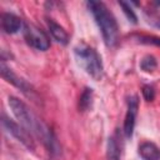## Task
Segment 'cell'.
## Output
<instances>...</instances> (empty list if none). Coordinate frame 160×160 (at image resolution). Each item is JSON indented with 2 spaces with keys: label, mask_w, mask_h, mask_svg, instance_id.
Masks as SVG:
<instances>
[{
  "label": "cell",
  "mask_w": 160,
  "mask_h": 160,
  "mask_svg": "<svg viewBox=\"0 0 160 160\" xmlns=\"http://www.w3.org/2000/svg\"><path fill=\"white\" fill-rule=\"evenodd\" d=\"M8 104L14 114V116L19 120L20 125L24 126L31 135L38 136L42 144L46 146V149L51 154H58L60 151V146L58 144V140L51 131L49 126H46L29 108L25 102H22L20 99L15 96H9Z\"/></svg>",
  "instance_id": "1"
},
{
  "label": "cell",
  "mask_w": 160,
  "mask_h": 160,
  "mask_svg": "<svg viewBox=\"0 0 160 160\" xmlns=\"http://www.w3.org/2000/svg\"><path fill=\"white\" fill-rule=\"evenodd\" d=\"M86 5L100 29L105 44L108 46H114L119 40V26L115 16L101 1L90 0L86 2Z\"/></svg>",
  "instance_id": "2"
},
{
  "label": "cell",
  "mask_w": 160,
  "mask_h": 160,
  "mask_svg": "<svg viewBox=\"0 0 160 160\" xmlns=\"http://www.w3.org/2000/svg\"><path fill=\"white\" fill-rule=\"evenodd\" d=\"M78 64L94 80H100L104 74V66L100 55L88 45H79L74 49Z\"/></svg>",
  "instance_id": "3"
},
{
  "label": "cell",
  "mask_w": 160,
  "mask_h": 160,
  "mask_svg": "<svg viewBox=\"0 0 160 160\" xmlns=\"http://www.w3.org/2000/svg\"><path fill=\"white\" fill-rule=\"evenodd\" d=\"M1 124H2L4 130H5L9 135H11L12 138H15L19 142H21L25 148H28L29 150H34V149H35V145H34L31 134H30L24 126H21L20 124L15 122V121L11 120V119H9L5 114H2Z\"/></svg>",
  "instance_id": "4"
},
{
  "label": "cell",
  "mask_w": 160,
  "mask_h": 160,
  "mask_svg": "<svg viewBox=\"0 0 160 160\" xmlns=\"http://www.w3.org/2000/svg\"><path fill=\"white\" fill-rule=\"evenodd\" d=\"M24 38H25V41L28 42V45L36 50L45 51L50 48V40H49L48 35L41 29H39L38 26H35L32 24L24 25Z\"/></svg>",
  "instance_id": "5"
},
{
  "label": "cell",
  "mask_w": 160,
  "mask_h": 160,
  "mask_svg": "<svg viewBox=\"0 0 160 160\" xmlns=\"http://www.w3.org/2000/svg\"><path fill=\"white\" fill-rule=\"evenodd\" d=\"M0 69H1V75H2V78H4L8 82L12 84L15 88H18L19 90H21V91H22L25 95H28L29 98H34L35 90L32 89V86H31L26 80H24L22 78L18 76L9 66H6V64H5L4 61H1Z\"/></svg>",
  "instance_id": "6"
},
{
  "label": "cell",
  "mask_w": 160,
  "mask_h": 160,
  "mask_svg": "<svg viewBox=\"0 0 160 160\" xmlns=\"http://www.w3.org/2000/svg\"><path fill=\"white\" fill-rule=\"evenodd\" d=\"M139 110V99L138 96H130L128 100V109L125 114V120H124V134L126 138H131L135 128V121H136V115Z\"/></svg>",
  "instance_id": "7"
},
{
  "label": "cell",
  "mask_w": 160,
  "mask_h": 160,
  "mask_svg": "<svg viewBox=\"0 0 160 160\" xmlns=\"http://www.w3.org/2000/svg\"><path fill=\"white\" fill-rule=\"evenodd\" d=\"M1 28L6 34H15L22 28V21L12 12H4L1 15Z\"/></svg>",
  "instance_id": "8"
},
{
  "label": "cell",
  "mask_w": 160,
  "mask_h": 160,
  "mask_svg": "<svg viewBox=\"0 0 160 160\" xmlns=\"http://www.w3.org/2000/svg\"><path fill=\"white\" fill-rule=\"evenodd\" d=\"M138 152L142 160H160V148H158L154 142H141L138 148Z\"/></svg>",
  "instance_id": "9"
},
{
  "label": "cell",
  "mask_w": 160,
  "mask_h": 160,
  "mask_svg": "<svg viewBox=\"0 0 160 160\" xmlns=\"http://www.w3.org/2000/svg\"><path fill=\"white\" fill-rule=\"evenodd\" d=\"M48 28H49V31L51 34V36L60 44L62 45H66L68 41H69V35L68 32L64 30V28L61 25H59L58 22H55L54 20L49 19L48 20Z\"/></svg>",
  "instance_id": "10"
},
{
  "label": "cell",
  "mask_w": 160,
  "mask_h": 160,
  "mask_svg": "<svg viewBox=\"0 0 160 160\" xmlns=\"http://www.w3.org/2000/svg\"><path fill=\"white\" fill-rule=\"evenodd\" d=\"M106 156H108V160H120L121 159V148H120L119 140L115 135L110 136L108 140Z\"/></svg>",
  "instance_id": "11"
},
{
  "label": "cell",
  "mask_w": 160,
  "mask_h": 160,
  "mask_svg": "<svg viewBox=\"0 0 160 160\" xmlns=\"http://www.w3.org/2000/svg\"><path fill=\"white\" fill-rule=\"evenodd\" d=\"M156 66H158V62H156V59L152 55H146L140 61L141 70H144L146 72H152L156 69Z\"/></svg>",
  "instance_id": "12"
},
{
  "label": "cell",
  "mask_w": 160,
  "mask_h": 160,
  "mask_svg": "<svg viewBox=\"0 0 160 160\" xmlns=\"http://www.w3.org/2000/svg\"><path fill=\"white\" fill-rule=\"evenodd\" d=\"M91 100H92V90H91V89H85L84 92H82L81 96H80L79 108H80L82 111L88 110V109L91 106Z\"/></svg>",
  "instance_id": "13"
},
{
  "label": "cell",
  "mask_w": 160,
  "mask_h": 160,
  "mask_svg": "<svg viewBox=\"0 0 160 160\" xmlns=\"http://www.w3.org/2000/svg\"><path fill=\"white\" fill-rule=\"evenodd\" d=\"M119 5L122 8V11H124V14L126 15V18L129 19V21H131V22L136 24V21H138V18H136V14H135V11H134V10H132V8L130 6V2L119 1Z\"/></svg>",
  "instance_id": "14"
},
{
  "label": "cell",
  "mask_w": 160,
  "mask_h": 160,
  "mask_svg": "<svg viewBox=\"0 0 160 160\" xmlns=\"http://www.w3.org/2000/svg\"><path fill=\"white\" fill-rule=\"evenodd\" d=\"M138 40L142 44H152L156 46H160V38L158 36H148V35H140L138 36Z\"/></svg>",
  "instance_id": "15"
},
{
  "label": "cell",
  "mask_w": 160,
  "mask_h": 160,
  "mask_svg": "<svg viewBox=\"0 0 160 160\" xmlns=\"http://www.w3.org/2000/svg\"><path fill=\"white\" fill-rule=\"evenodd\" d=\"M142 96L146 101H151L155 98V90L151 85H145L142 88Z\"/></svg>",
  "instance_id": "16"
},
{
  "label": "cell",
  "mask_w": 160,
  "mask_h": 160,
  "mask_svg": "<svg viewBox=\"0 0 160 160\" xmlns=\"http://www.w3.org/2000/svg\"><path fill=\"white\" fill-rule=\"evenodd\" d=\"M149 22H151L156 28H160V14H151L149 16Z\"/></svg>",
  "instance_id": "17"
}]
</instances>
